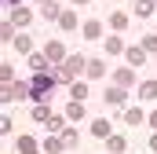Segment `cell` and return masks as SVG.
I'll list each match as a JSON object with an SVG mask.
<instances>
[{"instance_id": "obj_1", "label": "cell", "mask_w": 157, "mask_h": 154, "mask_svg": "<svg viewBox=\"0 0 157 154\" xmlns=\"http://www.w3.org/2000/svg\"><path fill=\"white\" fill-rule=\"evenodd\" d=\"M80 70H88V59H80V55H66V63L59 66V81H73Z\"/></svg>"}, {"instance_id": "obj_2", "label": "cell", "mask_w": 157, "mask_h": 154, "mask_svg": "<svg viewBox=\"0 0 157 154\" xmlns=\"http://www.w3.org/2000/svg\"><path fill=\"white\" fill-rule=\"evenodd\" d=\"M29 84H33V99H44V95H51V88H55V77H51V74H37Z\"/></svg>"}, {"instance_id": "obj_3", "label": "cell", "mask_w": 157, "mask_h": 154, "mask_svg": "<svg viewBox=\"0 0 157 154\" xmlns=\"http://www.w3.org/2000/svg\"><path fill=\"white\" fill-rule=\"evenodd\" d=\"M22 95H33V84H4V99H22Z\"/></svg>"}, {"instance_id": "obj_4", "label": "cell", "mask_w": 157, "mask_h": 154, "mask_svg": "<svg viewBox=\"0 0 157 154\" xmlns=\"http://www.w3.org/2000/svg\"><path fill=\"white\" fill-rule=\"evenodd\" d=\"M44 55H48V63H66V51H62L59 40H51V44L44 48Z\"/></svg>"}, {"instance_id": "obj_5", "label": "cell", "mask_w": 157, "mask_h": 154, "mask_svg": "<svg viewBox=\"0 0 157 154\" xmlns=\"http://www.w3.org/2000/svg\"><path fill=\"white\" fill-rule=\"evenodd\" d=\"M84 74H88V77H95V81H99V77H106V63H99V59H91Z\"/></svg>"}, {"instance_id": "obj_6", "label": "cell", "mask_w": 157, "mask_h": 154, "mask_svg": "<svg viewBox=\"0 0 157 154\" xmlns=\"http://www.w3.org/2000/svg\"><path fill=\"white\" fill-rule=\"evenodd\" d=\"M132 81H135V74H132V70H117V74H113V84H117V88H128Z\"/></svg>"}, {"instance_id": "obj_7", "label": "cell", "mask_w": 157, "mask_h": 154, "mask_svg": "<svg viewBox=\"0 0 157 154\" xmlns=\"http://www.w3.org/2000/svg\"><path fill=\"white\" fill-rule=\"evenodd\" d=\"M124 55H128V63H132V66H143V59H146V48H128Z\"/></svg>"}, {"instance_id": "obj_8", "label": "cell", "mask_w": 157, "mask_h": 154, "mask_svg": "<svg viewBox=\"0 0 157 154\" xmlns=\"http://www.w3.org/2000/svg\"><path fill=\"white\" fill-rule=\"evenodd\" d=\"M91 132H95L99 140H110V121H102V117H99V121L91 125Z\"/></svg>"}, {"instance_id": "obj_9", "label": "cell", "mask_w": 157, "mask_h": 154, "mask_svg": "<svg viewBox=\"0 0 157 154\" xmlns=\"http://www.w3.org/2000/svg\"><path fill=\"white\" fill-rule=\"evenodd\" d=\"M84 37H88V40H99V37H102V22H88V26H84Z\"/></svg>"}, {"instance_id": "obj_10", "label": "cell", "mask_w": 157, "mask_h": 154, "mask_svg": "<svg viewBox=\"0 0 157 154\" xmlns=\"http://www.w3.org/2000/svg\"><path fill=\"white\" fill-rule=\"evenodd\" d=\"M29 66L37 74H48V55H29Z\"/></svg>"}, {"instance_id": "obj_11", "label": "cell", "mask_w": 157, "mask_h": 154, "mask_svg": "<svg viewBox=\"0 0 157 154\" xmlns=\"http://www.w3.org/2000/svg\"><path fill=\"white\" fill-rule=\"evenodd\" d=\"M106 103H113V107H121V103H124V88H117V84H113V88L106 92Z\"/></svg>"}, {"instance_id": "obj_12", "label": "cell", "mask_w": 157, "mask_h": 154, "mask_svg": "<svg viewBox=\"0 0 157 154\" xmlns=\"http://www.w3.org/2000/svg\"><path fill=\"white\" fill-rule=\"evenodd\" d=\"M59 26H62V30H77V15H73V11H62Z\"/></svg>"}, {"instance_id": "obj_13", "label": "cell", "mask_w": 157, "mask_h": 154, "mask_svg": "<svg viewBox=\"0 0 157 154\" xmlns=\"http://www.w3.org/2000/svg\"><path fill=\"white\" fill-rule=\"evenodd\" d=\"M135 15H139V18L154 15V0H139V4H135Z\"/></svg>"}, {"instance_id": "obj_14", "label": "cell", "mask_w": 157, "mask_h": 154, "mask_svg": "<svg viewBox=\"0 0 157 154\" xmlns=\"http://www.w3.org/2000/svg\"><path fill=\"white\" fill-rule=\"evenodd\" d=\"M139 95H143V99H157V81H146V84L139 88Z\"/></svg>"}, {"instance_id": "obj_15", "label": "cell", "mask_w": 157, "mask_h": 154, "mask_svg": "<svg viewBox=\"0 0 157 154\" xmlns=\"http://www.w3.org/2000/svg\"><path fill=\"white\" fill-rule=\"evenodd\" d=\"M66 114L73 117V121H80V117H84V107H80V99H73V103L66 107Z\"/></svg>"}, {"instance_id": "obj_16", "label": "cell", "mask_w": 157, "mask_h": 154, "mask_svg": "<svg viewBox=\"0 0 157 154\" xmlns=\"http://www.w3.org/2000/svg\"><path fill=\"white\" fill-rule=\"evenodd\" d=\"M11 22H15V26H26V22H29V11L15 7V11H11Z\"/></svg>"}, {"instance_id": "obj_17", "label": "cell", "mask_w": 157, "mask_h": 154, "mask_svg": "<svg viewBox=\"0 0 157 154\" xmlns=\"http://www.w3.org/2000/svg\"><path fill=\"white\" fill-rule=\"evenodd\" d=\"M48 117H51V110H48L44 103H37V107H33V121H48Z\"/></svg>"}, {"instance_id": "obj_18", "label": "cell", "mask_w": 157, "mask_h": 154, "mask_svg": "<svg viewBox=\"0 0 157 154\" xmlns=\"http://www.w3.org/2000/svg\"><path fill=\"white\" fill-rule=\"evenodd\" d=\"M18 151H22V154H33V151H37V143H33L29 136H22V140H18Z\"/></svg>"}, {"instance_id": "obj_19", "label": "cell", "mask_w": 157, "mask_h": 154, "mask_svg": "<svg viewBox=\"0 0 157 154\" xmlns=\"http://www.w3.org/2000/svg\"><path fill=\"white\" fill-rule=\"evenodd\" d=\"M106 51H113V55H117V51H128V48L121 44V37H110V40H106Z\"/></svg>"}, {"instance_id": "obj_20", "label": "cell", "mask_w": 157, "mask_h": 154, "mask_svg": "<svg viewBox=\"0 0 157 154\" xmlns=\"http://www.w3.org/2000/svg\"><path fill=\"white\" fill-rule=\"evenodd\" d=\"M44 15H48V18H62V15H59V4H55V0H48V4H44Z\"/></svg>"}, {"instance_id": "obj_21", "label": "cell", "mask_w": 157, "mask_h": 154, "mask_svg": "<svg viewBox=\"0 0 157 154\" xmlns=\"http://www.w3.org/2000/svg\"><path fill=\"white\" fill-rule=\"evenodd\" d=\"M48 132H62V117H59V114L48 117Z\"/></svg>"}, {"instance_id": "obj_22", "label": "cell", "mask_w": 157, "mask_h": 154, "mask_svg": "<svg viewBox=\"0 0 157 154\" xmlns=\"http://www.w3.org/2000/svg\"><path fill=\"white\" fill-rule=\"evenodd\" d=\"M62 147H66L62 140H48V143H44V151H48V154H59V151H62Z\"/></svg>"}, {"instance_id": "obj_23", "label": "cell", "mask_w": 157, "mask_h": 154, "mask_svg": "<svg viewBox=\"0 0 157 154\" xmlns=\"http://www.w3.org/2000/svg\"><path fill=\"white\" fill-rule=\"evenodd\" d=\"M0 81H4V84H15V70H11V66H0Z\"/></svg>"}, {"instance_id": "obj_24", "label": "cell", "mask_w": 157, "mask_h": 154, "mask_svg": "<svg viewBox=\"0 0 157 154\" xmlns=\"http://www.w3.org/2000/svg\"><path fill=\"white\" fill-rule=\"evenodd\" d=\"M110 22H113V30H124V26H128V15H124V11H117Z\"/></svg>"}, {"instance_id": "obj_25", "label": "cell", "mask_w": 157, "mask_h": 154, "mask_svg": "<svg viewBox=\"0 0 157 154\" xmlns=\"http://www.w3.org/2000/svg\"><path fill=\"white\" fill-rule=\"evenodd\" d=\"M88 95V84L84 81H73V99H84Z\"/></svg>"}, {"instance_id": "obj_26", "label": "cell", "mask_w": 157, "mask_h": 154, "mask_svg": "<svg viewBox=\"0 0 157 154\" xmlns=\"http://www.w3.org/2000/svg\"><path fill=\"white\" fill-rule=\"evenodd\" d=\"M124 121H128V125H139V121H143V110H139V107H135V110H128Z\"/></svg>"}, {"instance_id": "obj_27", "label": "cell", "mask_w": 157, "mask_h": 154, "mask_svg": "<svg viewBox=\"0 0 157 154\" xmlns=\"http://www.w3.org/2000/svg\"><path fill=\"white\" fill-rule=\"evenodd\" d=\"M106 143H110V151H113V154H121V151H124V140H121V136H110Z\"/></svg>"}, {"instance_id": "obj_28", "label": "cell", "mask_w": 157, "mask_h": 154, "mask_svg": "<svg viewBox=\"0 0 157 154\" xmlns=\"http://www.w3.org/2000/svg\"><path fill=\"white\" fill-rule=\"evenodd\" d=\"M11 44H15V48H18V51H29V37H22V33H18V37L11 40Z\"/></svg>"}, {"instance_id": "obj_29", "label": "cell", "mask_w": 157, "mask_h": 154, "mask_svg": "<svg viewBox=\"0 0 157 154\" xmlns=\"http://www.w3.org/2000/svg\"><path fill=\"white\" fill-rule=\"evenodd\" d=\"M62 143H66V147H73V143H77V132H70V128H66V132H62Z\"/></svg>"}, {"instance_id": "obj_30", "label": "cell", "mask_w": 157, "mask_h": 154, "mask_svg": "<svg viewBox=\"0 0 157 154\" xmlns=\"http://www.w3.org/2000/svg\"><path fill=\"white\" fill-rule=\"evenodd\" d=\"M143 48H146V51H157V37H146V40H143Z\"/></svg>"}, {"instance_id": "obj_31", "label": "cell", "mask_w": 157, "mask_h": 154, "mask_svg": "<svg viewBox=\"0 0 157 154\" xmlns=\"http://www.w3.org/2000/svg\"><path fill=\"white\" fill-rule=\"evenodd\" d=\"M150 125H154V128H157V110H154V114H150Z\"/></svg>"}, {"instance_id": "obj_32", "label": "cell", "mask_w": 157, "mask_h": 154, "mask_svg": "<svg viewBox=\"0 0 157 154\" xmlns=\"http://www.w3.org/2000/svg\"><path fill=\"white\" fill-rule=\"evenodd\" d=\"M150 147H154V151H157V136H154V140H150Z\"/></svg>"}, {"instance_id": "obj_33", "label": "cell", "mask_w": 157, "mask_h": 154, "mask_svg": "<svg viewBox=\"0 0 157 154\" xmlns=\"http://www.w3.org/2000/svg\"><path fill=\"white\" fill-rule=\"evenodd\" d=\"M73 4H88V0H73Z\"/></svg>"}, {"instance_id": "obj_34", "label": "cell", "mask_w": 157, "mask_h": 154, "mask_svg": "<svg viewBox=\"0 0 157 154\" xmlns=\"http://www.w3.org/2000/svg\"><path fill=\"white\" fill-rule=\"evenodd\" d=\"M7 4H15V0H7Z\"/></svg>"}]
</instances>
